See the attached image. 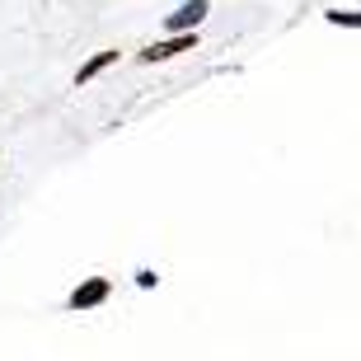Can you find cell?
<instances>
[{
  "label": "cell",
  "mask_w": 361,
  "mask_h": 361,
  "mask_svg": "<svg viewBox=\"0 0 361 361\" xmlns=\"http://www.w3.org/2000/svg\"><path fill=\"white\" fill-rule=\"evenodd\" d=\"M207 10H212V0H183V5L164 19V28H169V33H192V28L207 19Z\"/></svg>",
  "instance_id": "obj_3"
},
{
  "label": "cell",
  "mask_w": 361,
  "mask_h": 361,
  "mask_svg": "<svg viewBox=\"0 0 361 361\" xmlns=\"http://www.w3.org/2000/svg\"><path fill=\"white\" fill-rule=\"evenodd\" d=\"M113 61H118V52H94V56H90V61H85V66H80V71H75V85H90V80H94V75H104V71H108V66H113Z\"/></svg>",
  "instance_id": "obj_4"
},
{
  "label": "cell",
  "mask_w": 361,
  "mask_h": 361,
  "mask_svg": "<svg viewBox=\"0 0 361 361\" xmlns=\"http://www.w3.org/2000/svg\"><path fill=\"white\" fill-rule=\"evenodd\" d=\"M108 295H113V281H108V277H85L80 286H75V291L66 295V310L85 314V310H99V305L108 300Z\"/></svg>",
  "instance_id": "obj_1"
},
{
  "label": "cell",
  "mask_w": 361,
  "mask_h": 361,
  "mask_svg": "<svg viewBox=\"0 0 361 361\" xmlns=\"http://www.w3.org/2000/svg\"><path fill=\"white\" fill-rule=\"evenodd\" d=\"M136 286H141V291L160 286V272H155V268H136Z\"/></svg>",
  "instance_id": "obj_6"
},
{
  "label": "cell",
  "mask_w": 361,
  "mask_h": 361,
  "mask_svg": "<svg viewBox=\"0 0 361 361\" xmlns=\"http://www.w3.org/2000/svg\"><path fill=\"white\" fill-rule=\"evenodd\" d=\"M324 19H329V24H343V28H361V14L357 10H329Z\"/></svg>",
  "instance_id": "obj_5"
},
{
  "label": "cell",
  "mask_w": 361,
  "mask_h": 361,
  "mask_svg": "<svg viewBox=\"0 0 361 361\" xmlns=\"http://www.w3.org/2000/svg\"><path fill=\"white\" fill-rule=\"evenodd\" d=\"M192 47H197V28H192V33H169L164 42H150L146 52H141V61H146V66H155V61H169V56L192 52Z\"/></svg>",
  "instance_id": "obj_2"
}]
</instances>
